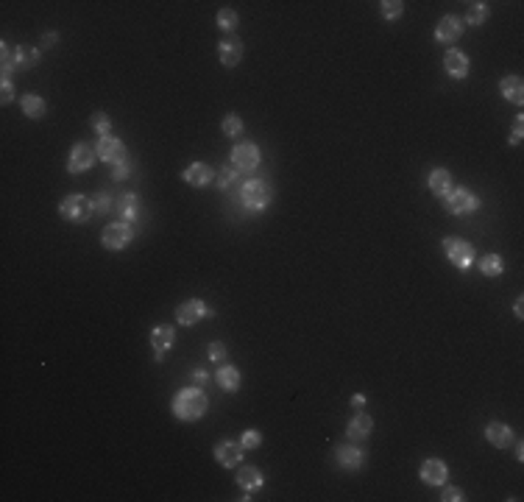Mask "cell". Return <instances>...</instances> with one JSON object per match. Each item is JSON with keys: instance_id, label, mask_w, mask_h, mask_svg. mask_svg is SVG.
Returning a JSON list of instances; mask_svg holds the SVG:
<instances>
[{"instance_id": "obj_34", "label": "cell", "mask_w": 524, "mask_h": 502, "mask_svg": "<svg viewBox=\"0 0 524 502\" xmlns=\"http://www.w3.org/2000/svg\"><path fill=\"white\" fill-rule=\"evenodd\" d=\"M92 201H95V215H106V213L115 210V199L109 193H98Z\"/></svg>"}, {"instance_id": "obj_10", "label": "cell", "mask_w": 524, "mask_h": 502, "mask_svg": "<svg viewBox=\"0 0 524 502\" xmlns=\"http://www.w3.org/2000/svg\"><path fill=\"white\" fill-rule=\"evenodd\" d=\"M204 318H212V307L207 301H201V299H190V301H181L176 307V321L181 327H193V324H198Z\"/></svg>"}, {"instance_id": "obj_29", "label": "cell", "mask_w": 524, "mask_h": 502, "mask_svg": "<svg viewBox=\"0 0 524 502\" xmlns=\"http://www.w3.org/2000/svg\"><path fill=\"white\" fill-rule=\"evenodd\" d=\"M480 271H483L485 277H499V274H505V260H502V254H485V257L480 260Z\"/></svg>"}, {"instance_id": "obj_28", "label": "cell", "mask_w": 524, "mask_h": 502, "mask_svg": "<svg viewBox=\"0 0 524 502\" xmlns=\"http://www.w3.org/2000/svg\"><path fill=\"white\" fill-rule=\"evenodd\" d=\"M491 17V8H488V3H483V0H477V3H471L468 6V11H466V25H485V20Z\"/></svg>"}, {"instance_id": "obj_19", "label": "cell", "mask_w": 524, "mask_h": 502, "mask_svg": "<svg viewBox=\"0 0 524 502\" xmlns=\"http://www.w3.org/2000/svg\"><path fill=\"white\" fill-rule=\"evenodd\" d=\"M374 430V419L366 413V410H354V416L346 422V435L352 441H366Z\"/></svg>"}, {"instance_id": "obj_31", "label": "cell", "mask_w": 524, "mask_h": 502, "mask_svg": "<svg viewBox=\"0 0 524 502\" xmlns=\"http://www.w3.org/2000/svg\"><path fill=\"white\" fill-rule=\"evenodd\" d=\"M243 129H245V126H243V118H240L237 112H229L224 118V123H221V132H224L226 137H240Z\"/></svg>"}, {"instance_id": "obj_13", "label": "cell", "mask_w": 524, "mask_h": 502, "mask_svg": "<svg viewBox=\"0 0 524 502\" xmlns=\"http://www.w3.org/2000/svg\"><path fill=\"white\" fill-rule=\"evenodd\" d=\"M95 159H98L95 148H89L87 143H75L73 148H70V159H68V173L78 176V173H87V170H92Z\"/></svg>"}, {"instance_id": "obj_8", "label": "cell", "mask_w": 524, "mask_h": 502, "mask_svg": "<svg viewBox=\"0 0 524 502\" xmlns=\"http://www.w3.org/2000/svg\"><path fill=\"white\" fill-rule=\"evenodd\" d=\"M262 162V153L254 143H237L229 153V165L237 170V173H254Z\"/></svg>"}, {"instance_id": "obj_5", "label": "cell", "mask_w": 524, "mask_h": 502, "mask_svg": "<svg viewBox=\"0 0 524 502\" xmlns=\"http://www.w3.org/2000/svg\"><path fill=\"white\" fill-rule=\"evenodd\" d=\"M59 215L70 223H87L89 218L95 215V201L84 193H73L59 204Z\"/></svg>"}, {"instance_id": "obj_22", "label": "cell", "mask_w": 524, "mask_h": 502, "mask_svg": "<svg viewBox=\"0 0 524 502\" xmlns=\"http://www.w3.org/2000/svg\"><path fill=\"white\" fill-rule=\"evenodd\" d=\"M20 109H23V115H25L28 120H42V118L48 115V103H45V98L37 95V92H25V95L20 98Z\"/></svg>"}, {"instance_id": "obj_42", "label": "cell", "mask_w": 524, "mask_h": 502, "mask_svg": "<svg viewBox=\"0 0 524 502\" xmlns=\"http://www.w3.org/2000/svg\"><path fill=\"white\" fill-rule=\"evenodd\" d=\"M190 379H193V382H198V385H204V382H207V379H210V374H207V371H204V368H196V371H193V374H190Z\"/></svg>"}, {"instance_id": "obj_44", "label": "cell", "mask_w": 524, "mask_h": 502, "mask_svg": "<svg viewBox=\"0 0 524 502\" xmlns=\"http://www.w3.org/2000/svg\"><path fill=\"white\" fill-rule=\"evenodd\" d=\"M513 313H516V318H524V301H522V299H516V304H513Z\"/></svg>"}, {"instance_id": "obj_3", "label": "cell", "mask_w": 524, "mask_h": 502, "mask_svg": "<svg viewBox=\"0 0 524 502\" xmlns=\"http://www.w3.org/2000/svg\"><path fill=\"white\" fill-rule=\"evenodd\" d=\"M240 201H243V207H248L251 213H262V210H268V204L274 201V187H271L265 179H251V182L243 184Z\"/></svg>"}, {"instance_id": "obj_21", "label": "cell", "mask_w": 524, "mask_h": 502, "mask_svg": "<svg viewBox=\"0 0 524 502\" xmlns=\"http://www.w3.org/2000/svg\"><path fill=\"white\" fill-rule=\"evenodd\" d=\"M485 441L491 444V446H497V449H508V446H513V430L508 427V425H502V422H491V425H485Z\"/></svg>"}, {"instance_id": "obj_25", "label": "cell", "mask_w": 524, "mask_h": 502, "mask_svg": "<svg viewBox=\"0 0 524 502\" xmlns=\"http://www.w3.org/2000/svg\"><path fill=\"white\" fill-rule=\"evenodd\" d=\"M499 92H502L505 101L522 106L524 103V78L522 75H505V78L499 81Z\"/></svg>"}, {"instance_id": "obj_39", "label": "cell", "mask_w": 524, "mask_h": 502, "mask_svg": "<svg viewBox=\"0 0 524 502\" xmlns=\"http://www.w3.org/2000/svg\"><path fill=\"white\" fill-rule=\"evenodd\" d=\"M0 101H3V106H8L14 101V84H11V78H3L0 81Z\"/></svg>"}, {"instance_id": "obj_6", "label": "cell", "mask_w": 524, "mask_h": 502, "mask_svg": "<svg viewBox=\"0 0 524 502\" xmlns=\"http://www.w3.org/2000/svg\"><path fill=\"white\" fill-rule=\"evenodd\" d=\"M444 251H447V257H449V263L457 268V271H471V265H474V260H477V251H474V246L468 243V240H463V237H447L444 240Z\"/></svg>"}, {"instance_id": "obj_18", "label": "cell", "mask_w": 524, "mask_h": 502, "mask_svg": "<svg viewBox=\"0 0 524 502\" xmlns=\"http://www.w3.org/2000/svg\"><path fill=\"white\" fill-rule=\"evenodd\" d=\"M444 70L449 73L454 81H463V78L468 75V70H471V59H468L463 51L449 48V51L444 54Z\"/></svg>"}, {"instance_id": "obj_2", "label": "cell", "mask_w": 524, "mask_h": 502, "mask_svg": "<svg viewBox=\"0 0 524 502\" xmlns=\"http://www.w3.org/2000/svg\"><path fill=\"white\" fill-rule=\"evenodd\" d=\"M39 59H42V48H25V45L11 48L8 42H0V70H3V78H11L17 70H31L34 65H39Z\"/></svg>"}, {"instance_id": "obj_36", "label": "cell", "mask_w": 524, "mask_h": 502, "mask_svg": "<svg viewBox=\"0 0 524 502\" xmlns=\"http://www.w3.org/2000/svg\"><path fill=\"white\" fill-rule=\"evenodd\" d=\"M240 444H243V449H245V452H251V449H257V446L262 444V432H260V430H245L243 435H240Z\"/></svg>"}, {"instance_id": "obj_23", "label": "cell", "mask_w": 524, "mask_h": 502, "mask_svg": "<svg viewBox=\"0 0 524 502\" xmlns=\"http://www.w3.org/2000/svg\"><path fill=\"white\" fill-rule=\"evenodd\" d=\"M115 213L120 215V220L134 223V220L140 218V196H137V193H123V196L115 201Z\"/></svg>"}, {"instance_id": "obj_45", "label": "cell", "mask_w": 524, "mask_h": 502, "mask_svg": "<svg viewBox=\"0 0 524 502\" xmlns=\"http://www.w3.org/2000/svg\"><path fill=\"white\" fill-rule=\"evenodd\" d=\"M56 42V34H45V39H42V48H48V45H53Z\"/></svg>"}, {"instance_id": "obj_46", "label": "cell", "mask_w": 524, "mask_h": 502, "mask_svg": "<svg viewBox=\"0 0 524 502\" xmlns=\"http://www.w3.org/2000/svg\"><path fill=\"white\" fill-rule=\"evenodd\" d=\"M513 444H516V458H519V460H524V444H522V441H513Z\"/></svg>"}, {"instance_id": "obj_41", "label": "cell", "mask_w": 524, "mask_h": 502, "mask_svg": "<svg viewBox=\"0 0 524 502\" xmlns=\"http://www.w3.org/2000/svg\"><path fill=\"white\" fill-rule=\"evenodd\" d=\"M129 173H132V162L126 159V162L115 165V170H112V182H123V179H129Z\"/></svg>"}, {"instance_id": "obj_33", "label": "cell", "mask_w": 524, "mask_h": 502, "mask_svg": "<svg viewBox=\"0 0 524 502\" xmlns=\"http://www.w3.org/2000/svg\"><path fill=\"white\" fill-rule=\"evenodd\" d=\"M89 123H92V129L98 132V137L112 134V120H109V115H106V112H92Z\"/></svg>"}, {"instance_id": "obj_14", "label": "cell", "mask_w": 524, "mask_h": 502, "mask_svg": "<svg viewBox=\"0 0 524 502\" xmlns=\"http://www.w3.org/2000/svg\"><path fill=\"white\" fill-rule=\"evenodd\" d=\"M215 168H210V165H204V162H193V165H187L184 170H181V179L190 184V187H198V190H204V187H210L212 182H215Z\"/></svg>"}, {"instance_id": "obj_35", "label": "cell", "mask_w": 524, "mask_h": 502, "mask_svg": "<svg viewBox=\"0 0 524 502\" xmlns=\"http://www.w3.org/2000/svg\"><path fill=\"white\" fill-rule=\"evenodd\" d=\"M207 358L212 360V363H226V358H229V349H226L224 341H212V344L207 346Z\"/></svg>"}, {"instance_id": "obj_1", "label": "cell", "mask_w": 524, "mask_h": 502, "mask_svg": "<svg viewBox=\"0 0 524 502\" xmlns=\"http://www.w3.org/2000/svg\"><path fill=\"white\" fill-rule=\"evenodd\" d=\"M170 410H173V416L181 419V422H198V419L207 416L210 399H207V394H204L201 388L190 385V388H181V391L173 396Z\"/></svg>"}, {"instance_id": "obj_37", "label": "cell", "mask_w": 524, "mask_h": 502, "mask_svg": "<svg viewBox=\"0 0 524 502\" xmlns=\"http://www.w3.org/2000/svg\"><path fill=\"white\" fill-rule=\"evenodd\" d=\"M215 179H218V187H221V190H229V184H231V182H237V179H240V173H237V170L229 165V168H224V170H221Z\"/></svg>"}, {"instance_id": "obj_11", "label": "cell", "mask_w": 524, "mask_h": 502, "mask_svg": "<svg viewBox=\"0 0 524 502\" xmlns=\"http://www.w3.org/2000/svg\"><path fill=\"white\" fill-rule=\"evenodd\" d=\"M151 352H153V360L156 363H162L165 360V355L176 346V330L170 327V324H159V327H153L151 330Z\"/></svg>"}, {"instance_id": "obj_7", "label": "cell", "mask_w": 524, "mask_h": 502, "mask_svg": "<svg viewBox=\"0 0 524 502\" xmlns=\"http://www.w3.org/2000/svg\"><path fill=\"white\" fill-rule=\"evenodd\" d=\"M132 240H134V223H126V220L109 223V226H103V232H101V246H103L106 251H123Z\"/></svg>"}, {"instance_id": "obj_26", "label": "cell", "mask_w": 524, "mask_h": 502, "mask_svg": "<svg viewBox=\"0 0 524 502\" xmlns=\"http://www.w3.org/2000/svg\"><path fill=\"white\" fill-rule=\"evenodd\" d=\"M215 382L224 388L226 394H237L240 385H243V374H240V368H234V365L224 363V365L215 371Z\"/></svg>"}, {"instance_id": "obj_15", "label": "cell", "mask_w": 524, "mask_h": 502, "mask_svg": "<svg viewBox=\"0 0 524 502\" xmlns=\"http://www.w3.org/2000/svg\"><path fill=\"white\" fill-rule=\"evenodd\" d=\"M335 460H338V466H340L343 472H357V469H363V463H366V452H363L360 446H354V444H340V446L335 449Z\"/></svg>"}, {"instance_id": "obj_32", "label": "cell", "mask_w": 524, "mask_h": 502, "mask_svg": "<svg viewBox=\"0 0 524 502\" xmlns=\"http://www.w3.org/2000/svg\"><path fill=\"white\" fill-rule=\"evenodd\" d=\"M379 11H382L385 20L396 23V20L404 14V3H402V0H382V3H379Z\"/></svg>"}, {"instance_id": "obj_9", "label": "cell", "mask_w": 524, "mask_h": 502, "mask_svg": "<svg viewBox=\"0 0 524 502\" xmlns=\"http://www.w3.org/2000/svg\"><path fill=\"white\" fill-rule=\"evenodd\" d=\"M95 153H98V159H101V162H106V165H112V168L129 159L126 145H123V140H120V137H115V134L98 137V143H95Z\"/></svg>"}, {"instance_id": "obj_20", "label": "cell", "mask_w": 524, "mask_h": 502, "mask_svg": "<svg viewBox=\"0 0 524 502\" xmlns=\"http://www.w3.org/2000/svg\"><path fill=\"white\" fill-rule=\"evenodd\" d=\"M243 42L237 39V37H226V39H221L218 42V59H221V65L224 68H234V65H240L243 62Z\"/></svg>"}, {"instance_id": "obj_17", "label": "cell", "mask_w": 524, "mask_h": 502, "mask_svg": "<svg viewBox=\"0 0 524 502\" xmlns=\"http://www.w3.org/2000/svg\"><path fill=\"white\" fill-rule=\"evenodd\" d=\"M418 477H421L427 486H444L447 477H449V466H447L441 458H427V460L421 463Z\"/></svg>"}, {"instance_id": "obj_43", "label": "cell", "mask_w": 524, "mask_h": 502, "mask_svg": "<svg viewBox=\"0 0 524 502\" xmlns=\"http://www.w3.org/2000/svg\"><path fill=\"white\" fill-rule=\"evenodd\" d=\"M352 408H354V410H363V408H366V396H363V394H354V396H352Z\"/></svg>"}, {"instance_id": "obj_38", "label": "cell", "mask_w": 524, "mask_h": 502, "mask_svg": "<svg viewBox=\"0 0 524 502\" xmlns=\"http://www.w3.org/2000/svg\"><path fill=\"white\" fill-rule=\"evenodd\" d=\"M441 500H444V502H463V500H466V494H463V489H457V486H447V483H444Z\"/></svg>"}, {"instance_id": "obj_30", "label": "cell", "mask_w": 524, "mask_h": 502, "mask_svg": "<svg viewBox=\"0 0 524 502\" xmlns=\"http://www.w3.org/2000/svg\"><path fill=\"white\" fill-rule=\"evenodd\" d=\"M237 23H240V17H237V11L234 8H221L218 14H215V25L221 28V31H226V34H231L234 28H237Z\"/></svg>"}, {"instance_id": "obj_4", "label": "cell", "mask_w": 524, "mask_h": 502, "mask_svg": "<svg viewBox=\"0 0 524 502\" xmlns=\"http://www.w3.org/2000/svg\"><path fill=\"white\" fill-rule=\"evenodd\" d=\"M444 207H447L449 215L463 218V215H474L483 207V201H480L477 193H471L466 187H452L449 193L444 196Z\"/></svg>"}, {"instance_id": "obj_16", "label": "cell", "mask_w": 524, "mask_h": 502, "mask_svg": "<svg viewBox=\"0 0 524 502\" xmlns=\"http://www.w3.org/2000/svg\"><path fill=\"white\" fill-rule=\"evenodd\" d=\"M243 444L240 441H231V438H224L215 444V460L224 466V469H234L240 460H243Z\"/></svg>"}, {"instance_id": "obj_40", "label": "cell", "mask_w": 524, "mask_h": 502, "mask_svg": "<svg viewBox=\"0 0 524 502\" xmlns=\"http://www.w3.org/2000/svg\"><path fill=\"white\" fill-rule=\"evenodd\" d=\"M522 137H524V120H522V115H516V120H513V132H511V140H508V143L522 145Z\"/></svg>"}, {"instance_id": "obj_24", "label": "cell", "mask_w": 524, "mask_h": 502, "mask_svg": "<svg viewBox=\"0 0 524 502\" xmlns=\"http://www.w3.org/2000/svg\"><path fill=\"white\" fill-rule=\"evenodd\" d=\"M234 480H237V486H240L243 491H248V494L265 486V475H262L257 466H240V472L234 475Z\"/></svg>"}, {"instance_id": "obj_27", "label": "cell", "mask_w": 524, "mask_h": 502, "mask_svg": "<svg viewBox=\"0 0 524 502\" xmlns=\"http://www.w3.org/2000/svg\"><path fill=\"white\" fill-rule=\"evenodd\" d=\"M427 184H430V193H433L435 199H444V196L452 190V173L447 170V168H435V170L430 173Z\"/></svg>"}, {"instance_id": "obj_12", "label": "cell", "mask_w": 524, "mask_h": 502, "mask_svg": "<svg viewBox=\"0 0 524 502\" xmlns=\"http://www.w3.org/2000/svg\"><path fill=\"white\" fill-rule=\"evenodd\" d=\"M463 31H466L463 17H457V14H444V17L438 20V25H435V42L452 45V42H457V39L463 37Z\"/></svg>"}]
</instances>
